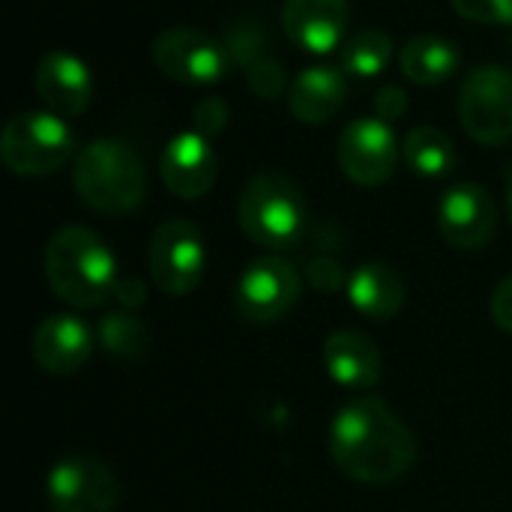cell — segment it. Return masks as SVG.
Listing matches in <instances>:
<instances>
[{
	"mask_svg": "<svg viewBox=\"0 0 512 512\" xmlns=\"http://www.w3.org/2000/svg\"><path fill=\"white\" fill-rule=\"evenodd\" d=\"M327 441L336 468L363 486L396 483L417 465L414 432L372 393L354 396L333 414Z\"/></svg>",
	"mask_w": 512,
	"mask_h": 512,
	"instance_id": "1",
	"label": "cell"
},
{
	"mask_svg": "<svg viewBox=\"0 0 512 512\" xmlns=\"http://www.w3.org/2000/svg\"><path fill=\"white\" fill-rule=\"evenodd\" d=\"M351 6L348 0H285L282 3V27L285 36L309 51V54H330L342 45L348 27Z\"/></svg>",
	"mask_w": 512,
	"mask_h": 512,
	"instance_id": "16",
	"label": "cell"
},
{
	"mask_svg": "<svg viewBox=\"0 0 512 512\" xmlns=\"http://www.w3.org/2000/svg\"><path fill=\"white\" fill-rule=\"evenodd\" d=\"M159 174L171 195L183 201H195L213 189L219 177V156L210 138L198 135L195 129H186L165 144L159 159Z\"/></svg>",
	"mask_w": 512,
	"mask_h": 512,
	"instance_id": "13",
	"label": "cell"
},
{
	"mask_svg": "<svg viewBox=\"0 0 512 512\" xmlns=\"http://www.w3.org/2000/svg\"><path fill=\"white\" fill-rule=\"evenodd\" d=\"M45 501L51 512H114L120 483L114 471L93 456H66L45 477Z\"/></svg>",
	"mask_w": 512,
	"mask_h": 512,
	"instance_id": "10",
	"label": "cell"
},
{
	"mask_svg": "<svg viewBox=\"0 0 512 512\" xmlns=\"http://www.w3.org/2000/svg\"><path fill=\"white\" fill-rule=\"evenodd\" d=\"M459 63H462L459 48L450 39L435 36V33H420V36L408 39L399 51L402 75L420 87H432V84L453 78Z\"/></svg>",
	"mask_w": 512,
	"mask_h": 512,
	"instance_id": "20",
	"label": "cell"
},
{
	"mask_svg": "<svg viewBox=\"0 0 512 512\" xmlns=\"http://www.w3.org/2000/svg\"><path fill=\"white\" fill-rule=\"evenodd\" d=\"M507 216L512 222V174H510V186H507Z\"/></svg>",
	"mask_w": 512,
	"mask_h": 512,
	"instance_id": "32",
	"label": "cell"
},
{
	"mask_svg": "<svg viewBox=\"0 0 512 512\" xmlns=\"http://www.w3.org/2000/svg\"><path fill=\"white\" fill-rule=\"evenodd\" d=\"M324 369L345 390H372L384 378V357L372 336L336 330L324 339Z\"/></svg>",
	"mask_w": 512,
	"mask_h": 512,
	"instance_id": "17",
	"label": "cell"
},
{
	"mask_svg": "<svg viewBox=\"0 0 512 512\" xmlns=\"http://www.w3.org/2000/svg\"><path fill=\"white\" fill-rule=\"evenodd\" d=\"M306 276H309L312 288H318V291H324V294L339 291L342 285H348V276H345L342 264L333 261V258H315V261L309 264Z\"/></svg>",
	"mask_w": 512,
	"mask_h": 512,
	"instance_id": "28",
	"label": "cell"
},
{
	"mask_svg": "<svg viewBox=\"0 0 512 512\" xmlns=\"http://www.w3.org/2000/svg\"><path fill=\"white\" fill-rule=\"evenodd\" d=\"M42 267L54 297L72 309L105 306L120 282L114 252L87 225L57 228L45 243Z\"/></svg>",
	"mask_w": 512,
	"mask_h": 512,
	"instance_id": "2",
	"label": "cell"
},
{
	"mask_svg": "<svg viewBox=\"0 0 512 512\" xmlns=\"http://www.w3.org/2000/svg\"><path fill=\"white\" fill-rule=\"evenodd\" d=\"M300 273L279 255H261L234 282V312L249 324H273L297 306Z\"/></svg>",
	"mask_w": 512,
	"mask_h": 512,
	"instance_id": "8",
	"label": "cell"
},
{
	"mask_svg": "<svg viewBox=\"0 0 512 512\" xmlns=\"http://www.w3.org/2000/svg\"><path fill=\"white\" fill-rule=\"evenodd\" d=\"M453 9L477 24H512V0H450Z\"/></svg>",
	"mask_w": 512,
	"mask_h": 512,
	"instance_id": "26",
	"label": "cell"
},
{
	"mask_svg": "<svg viewBox=\"0 0 512 512\" xmlns=\"http://www.w3.org/2000/svg\"><path fill=\"white\" fill-rule=\"evenodd\" d=\"M390 57H393V39L384 30L366 27V30H357L348 42H342V48H339V69L345 75L375 78L378 72L387 69Z\"/></svg>",
	"mask_w": 512,
	"mask_h": 512,
	"instance_id": "22",
	"label": "cell"
},
{
	"mask_svg": "<svg viewBox=\"0 0 512 512\" xmlns=\"http://www.w3.org/2000/svg\"><path fill=\"white\" fill-rule=\"evenodd\" d=\"M96 339L99 345L111 354V357H120V360H135L147 351L150 345V333L147 327L141 324V318L129 309L123 312H111L99 321L96 327Z\"/></svg>",
	"mask_w": 512,
	"mask_h": 512,
	"instance_id": "23",
	"label": "cell"
},
{
	"mask_svg": "<svg viewBox=\"0 0 512 512\" xmlns=\"http://www.w3.org/2000/svg\"><path fill=\"white\" fill-rule=\"evenodd\" d=\"M96 342H99L96 330L84 318L60 312V315L42 318V324L33 333L30 351H33V360L42 372L75 375L90 360Z\"/></svg>",
	"mask_w": 512,
	"mask_h": 512,
	"instance_id": "14",
	"label": "cell"
},
{
	"mask_svg": "<svg viewBox=\"0 0 512 512\" xmlns=\"http://www.w3.org/2000/svg\"><path fill=\"white\" fill-rule=\"evenodd\" d=\"M489 312H492V321L498 330L512 333V273L495 285L492 300H489Z\"/></svg>",
	"mask_w": 512,
	"mask_h": 512,
	"instance_id": "30",
	"label": "cell"
},
{
	"mask_svg": "<svg viewBox=\"0 0 512 512\" xmlns=\"http://www.w3.org/2000/svg\"><path fill=\"white\" fill-rule=\"evenodd\" d=\"M36 93L57 117H78L90 108L93 75L87 63L69 51H48L36 66Z\"/></svg>",
	"mask_w": 512,
	"mask_h": 512,
	"instance_id": "15",
	"label": "cell"
},
{
	"mask_svg": "<svg viewBox=\"0 0 512 512\" xmlns=\"http://www.w3.org/2000/svg\"><path fill=\"white\" fill-rule=\"evenodd\" d=\"M153 63L156 69L189 87H207L228 75L231 57L222 42L198 27H168L153 39Z\"/></svg>",
	"mask_w": 512,
	"mask_h": 512,
	"instance_id": "9",
	"label": "cell"
},
{
	"mask_svg": "<svg viewBox=\"0 0 512 512\" xmlns=\"http://www.w3.org/2000/svg\"><path fill=\"white\" fill-rule=\"evenodd\" d=\"M72 183L78 198L105 216H126L147 195V171L138 153L117 138H96L75 153Z\"/></svg>",
	"mask_w": 512,
	"mask_h": 512,
	"instance_id": "3",
	"label": "cell"
},
{
	"mask_svg": "<svg viewBox=\"0 0 512 512\" xmlns=\"http://www.w3.org/2000/svg\"><path fill=\"white\" fill-rule=\"evenodd\" d=\"M402 156L408 168L426 180L447 177L456 165V144L438 126H414L402 141Z\"/></svg>",
	"mask_w": 512,
	"mask_h": 512,
	"instance_id": "21",
	"label": "cell"
},
{
	"mask_svg": "<svg viewBox=\"0 0 512 512\" xmlns=\"http://www.w3.org/2000/svg\"><path fill=\"white\" fill-rule=\"evenodd\" d=\"M114 297L120 300V306H123V309H129V312H132V309H138V306H144V303H147V288H144V282H141V279H135V276H120Z\"/></svg>",
	"mask_w": 512,
	"mask_h": 512,
	"instance_id": "31",
	"label": "cell"
},
{
	"mask_svg": "<svg viewBox=\"0 0 512 512\" xmlns=\"http://www.w3.org/2000/svg\"><path fill=\"white\" fill-rule=\"evenodd\" d=\"M438 231L456 249H480L498 231V204L480 183H456L438 201Z\"/></svg>",
	"mask_w": 512,
	"mask_h": 512,
	"instance_id": "12",
	"label": "cell"
},
{
	"mask_svg": "<svg viewBox=\"0 0 512 512\" xmlns=\"http://www.w3.org/2000/svg\"><path fill=\"white\" fill-rule=\"evenodd\" d=\"M459 120L465 132L486 147L512 141V72L486 63L465 75L459 87Z\"/></svg>",
	"mask_w": 512,
	"mask_h": 512,
	"instance_id": "6",
	"label": "cell"
},
{
	"mask_svg": "<svg viewBox=\"0 0 512 512\" xmlns=\"http://www.w3.org/2000/svg\"><path fill=\"white\" fill-rule=\"evenodd\" d=\"M72 126L51 111L15 114L0 135V159L18 177H48L75 153Z\"/></svg>",
	"mask_w": 512,
	"mask_h": 512,
	"instance_id": "5",
	"label": "cell"
},
{
	"mask_svg": "<svg viewBox=\"0 0 512 512\" xmlns=\"http://www.w3.org/2000/svg\"><path fill=\"white\" fill-rule=\"evenodd\" d=\"M228 117H231V111L222 96H204L192 108V129L204 138H216L228 126Z\"/></svg>",
	"mask_w": 512,
	"mask_h": 512,
	"instance_id": "27",
	"label": "cell"
},
{
	"mask_svg": "<svg viewBox=\"0 0 512 512\" xmlns=\"http://www.w3.org/2000/svg\"><path fill=\"white\" fill-rule=\"evenodd\" d=\"M246 81H249L252 93L261 96V99H279L282 93L288 96V87H291L285 69L273 57H261L255 66H249L246 69Z\"/></svg>",
	"mask_w": 512,
	"mask_h": 512,
	"instance_id": "25",
	"label": "cell"
},
{
	"mask_svg": "<svg viewBox=\"0 0 512 512\" xmlns=\"http://www.w3.org/2000/svg\"><path fill=\"white\" fill-rule=\"evenodd\" d=\"M348 99L345 72L336 66H309L288 87V111L309 126L330 123Z\"/></svg>",
	"mask_w": 512,
	"mask_h": 512,
	"instance_id": "19",
	"label": "cell"
},
{
	"mask_svg": "<svg viewBox=\"0 0 512 512\" xmlns=\"http://www.w3.org/2000/svg\"><path fill=\"white\" fill-rule=\"evenodd\" d=\"M345 291L357 315L369 321H381V324L393 321L408 300L405 279L384 261H366L357 270H351Z\"/></svg>",
	"mask_w": 512,
	"mask_h": 512,
	"instance_id": "18",
	"label": "cell"
},
{
	"mask_svg": "<svg viewBox=\"0 0 512 512\" xmlns=\"http://www.w3.org/2000/svg\"><path fill=\"white\" fill-rule=\"evenodd\" d=\"M408 105H411V99H408V93L399 84H387V87H381L375 93V117H381L387 123L405 117Z\"/></svg>",
	"mask_w": 512,
	"mask_h": 512,
	"instance_id": "29",
	"label": "cell"
},
{
	"mask_svg": "<svg viewBox=\"0 0 512 512\" xmlns=\"http://www.w3.org/2000/svg\"><path fill=\"white\" fill-rule=\"evenodd\" d=\"M402 147L396 132L381 117H357L351 120L336 144V159L342 174L357 186H381L399 168Z\"/></svg>",
	"mask_w": 512,
	"mask_h": 512,
	"instance_id": "11",
	"label": "cell"
},
{
	"mask_svg": "<svg viewBox=\"0 0 512 512\" xmlns=\"http://www.w3.org/2000/svg\"><path fill=\"white\" fill-rule=\"evenodd\" d=\"M147 267L153 285L168 297L192 294L207 270V243L195 222L168 219L150 237Z\"/></svg>",
	"mask_w": 512,
	"mask_h": 512,
	"instance_id": "7",
	"label": "cell"
},
{
	"mask_svg": "<svg viewBox=\"0 0 512 512\" xmlns=\"http://www.w3.org/2000/svg\"><path fill=\"white\" fill-rule=\"evenodd\" d=\"M243 234L261 249H291L309 231V204L303 189L285 174L252 177L237 201Z\"/></svg>",
	"mask_w": 512,
	"mask_h": 512,
	"instance_id": "4",
	"label": "cell"
},
{
	"mask_svg": "<svg viewBox=\"0 0 512 512\" xmlns=\"http://www.w3.org/2000/svg\"><path fill=\"white\" fill-rule=\"evenodd\" d=\"M222 45L231 57V63H240V66H255L261 57H267V30L258 24V21H231L225 27V36H222Z\"/></svg>",
	"mask_w": 512,
	"mask_h": 512,
	"instance_id": "24",
	"label": "cell"
}]
</instances>
